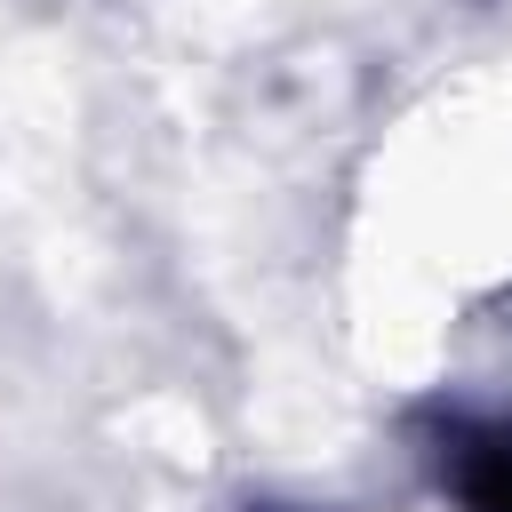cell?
<instances>
[{
  "label": "cell",
  "instance_id": "cell-1",
  "mask_svg": "<svg viewBox=\"0 0 512 512\" xmlns=\"http://www.w3.org/2000/svg\"><path fill=\"white\" fill-rule=\"evenodd\" d=\"M440 488L456 512H512V424L504 416H456L432 448Z\"/></svg>",
  "mask_w": 512,
  "mask_h": 512
},
{
  "label": "cell",
  "instance_id": "cell-2",
  "mask_svg": "<svg viewBox=\"0 0 512 512\" xmlns=\"http://www.w3.org/2000/svg\"><path fill=\"white\" fill-rule=\"evenodd\" d=\"M248 512H296V504H248Z\"/></svg>",
  "mask_w": 512,
  "mask_h": 512
}]
</instances>
